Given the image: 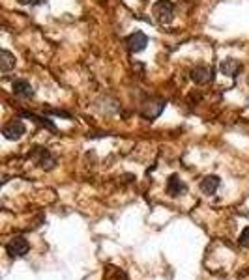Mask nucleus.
Segmentation results:
<instances>
[{
    "instance_id": "nucleus-13",
    "label": "nucleus",
    "mask_w": 249,
    "mask_h": 280,
    "mask_svg": "<svg viewBox=\"0 0 249 280\" xmlns=\"http://www.w3.org/2000/svg\"><path fill=\"white\" fill-rule=\"evenodd\" d=\"M105 280H128V278L124 276L122 271H118V269H115V267H110L109 273H107V276H105Z\"/></svg>"
},
{
    "instance_id": "nucleus-3",
    "label": "nucleus",
    "mask_w": 249,
    "mask_h": 280,
    "mask_svg": "<svg viewBox=\"0 0 249 280\" xmlns=\"http://www.w3.org/2000/svg\"><path fill=\"white\" fill-rule=\"evenodd\" d=\"M24 123L21 120H12L8 121L6 126H4V129H2V133H4V137L8 138V140H19V138L24 135Z\"/></svg>"
},
{
    "instance_id": "nucleus-4",
    "label": "nucleus",
    "mask_w": 249,
    "mask_h": 280,
    "mask_svg": "<svg viewBox=\"0 0 249 280\" xmlns=\"http://www.w3.org/2000/svg\"><path fill=\"white\" fill-rule=\"evenodd\" d=\"M191 80L195 84H208L214 80V71L206 66H197L191 69Z\"/></svg>"
},
{
    "instance_id": "nucleus-5",
    "label": "nucleus",
    "mask_w": 249,
    "mask_h": 280,
    "mask_svg": "<svg viewBox=\"0 0 249 280\" xmlns=\"http://www.w3.org/2000/svg\"><path fill=\"white\" fill-rule=\"evenodd\" d=\"M32 159H34L41 168H45V170H51L52 166L57 165V159H54L45 148H36V151L32 153Z\"/></svg>"
},
{
    "instance_id": "nucleus-11",
    "label": "nucleus",
    "mask_w": 249,
    "mask_h": 280,
    "mask_svg": "<svg viewBox=\"0 0 249 280\" xmlns=\"http://www.w3.org/2000/svg\"><path fill=\"white\" fill-rule=\"evenodd\" d=\"M219 187V177L217 176H206L201 181V191H203L204 195H214L215 191Z\"/></svg>"
},
{
    "instance_id": "nucleus-1",
    "label": "nucleus",
    "mask_w": 249,
    "mask_h": 280,
    "mask_svg": "<svg viewBox=\"0 0 249 280\" xmlns=\"http://www.w3.org/2000/svg\"><path fill=\"white\" fill-rule=\"evenodd\" d=\"M174 6L171 0H157L156 6H154V17L157 19V23L169 24L173 21Z\"/></svg>"
},
{
    "instance_id": "nucleus-16",
    "label": "nucleus",
    "mask_w": 249,
    "mask_h": 280,
    "mask_svg": "<svg viewBox=\"0 0 249 280\" xmlns=\"http://www.w3.org/2000/svg\"><path fill=\"white\" fill-rule=\"evenodd\" d=\"M98 2H103V0H98Z\"/></svg>"
},
{
    "instance_id": "nucleus-9",
    "label": "nucleus",
    "mask_w": 249,
    "mask_h": 280,
    "mask_svg": "<svg viewBox=\"0 0 249 280\" xmlns=\"http://www.w3.org/2000/svg\"><path fill=\"white\" fill-rule=\"evenodd\" d=\"M185 191H187V185H185L178 176H171L167 181V193L171 196H180L184 195Z\"/></svg>"
},
{
    "instance_id": "nucleus-7",
    "label": "nucleus",
    "mask_w": 249,
    "mask_h": 280,
    "mask_svg": "<svg viewBox=\"0 0 249 280\" xmlns=\"http://www.w3.org/2000/svg\"><path fill=\"white\" fill-rule=\"evenodd\" d=\"M12 88H13V94H15V96H19V98H24V99L34 98V88L30 86L29 80H24V79L13 80Z\"/></svg>"
},
{
    "instance_id": "nucleus-12",
    "label": "nucleus",
    "mask_w": 249,
    "mask_h": 280,
    "mask_svg": "<svg viewBox=\"0 0 249 280\" xmlns=\"http://www.w3.org/2000/svg\"><path fill=\"white\" fill-rule=\"evenodd\" d=\"M15 66V56H13L10 51H2L0 52V69L6 73V71H10V69Z\"/></svg>"
},
{
    "instance_id": "nucleus-6",
    "label": "nucleus",
    "mask_w": 249,
    "mask_h": 280,
    "mask_svg": "<svg viewBox=\"0 0 249 280\" xmlns=\"http://www.w3.org/2000/svg\"><path fill=\"white\" fill-rule=\"evenodd\" d=\"M126 43H128V49L131 52H141L148 45V38H146L145 32H133L131 36H128Z\"/></svg>"
},
{
    "instance_id": "nucleus-15",
    "label": "nucleus",
    "mask_w": 249,
    "mask_h": 280,
    "mask_svg": "<svg viewBox=\"0 0 249 280\" xmlns=\"http://www.w3.org/2000/svg\"><path fill=\"white\" fill-rule=\"evenodd\" d=\"M19 4H23V6H38V4H41L43 0H17Z\"/></svg>"
},
{
    "instance_id": "nucleus-10",
    "label": "nucleus",
    "mask_w": 249,
    "mask_h": 280,
    "mask_svg": "<svg viewBox=\"0 0 249 280\" xmlns=\"http://www.w3.org/2000/svg\"><path fill=\"white\" fill-rule=\"evenodd\" d=\"M221 73L227 75V77H236L240 71H242V64L238 62V60H234V58H227V60H223L219 66Z\"/></svg>"
},
{
    "instance_id": "nucleus-8",
    "label": "nucleus",
    "mask_w": 249,
    "mask_h": 280,
    "mask_svg": "<svg viewBox=\"0 0 249 280\" xmlns=\"http://www.w3.org/2000/svg\"><path fill=\"white\" fill-rule=\"evenodd\" d=\"M165 109V101H161V99H157V101H148V103L143 105V109H141V112H143V116L145 118H148V120H152V118H156V116L161 114V110Z\"/></svg>"
},
{
    "instance_id": "nucleus-2",
    "label": "nucleus",
    "mask_w": 249,
    "mask_h": 280,
    "mask_svg": "<svg viewBox=\"0 0 249 280\" xmlns=\"http://www.w3.org/2000/svg\"><path fill=\"white\" fill-rule=\"evenodd\" d=\"M29 248H30V245H29V241L24 239V237H13V239L6 245L8 254H10L12 258L26 256V254H29Z\"/></svg>"
},
{
    "instance_id": "nucleus-14",
    "label": "nucleus",
    "mask_w": 249,
    "mask_h": 280,
    "mask_svg": "<svg viewBox=\"0 0 249 280\" xmlns=\"http://www.w3.org/2000/svg\"><path fill=\"white\" fill-rule=\"evenodd\" d=\"M240 245L245 246V248H249V228L243 230L242 235H240Z\"/></svg>"
}]
</instances>
